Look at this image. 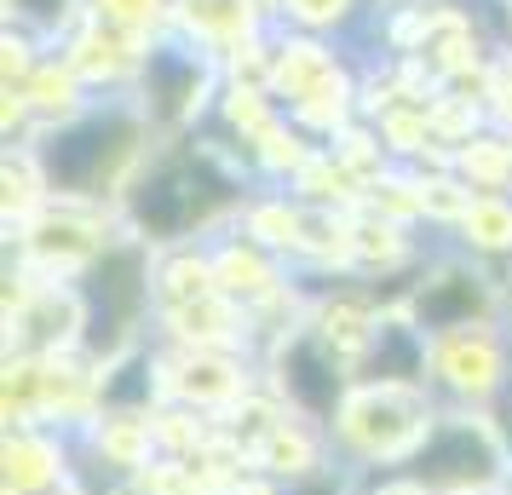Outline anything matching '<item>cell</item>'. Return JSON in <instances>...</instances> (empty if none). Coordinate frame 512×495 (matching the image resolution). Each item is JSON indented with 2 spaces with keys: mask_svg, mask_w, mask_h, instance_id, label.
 I'll list each match as a JSON object with an SVG mask.
<instances>
[{
  "mask_svg": "<svg viewBox=\"0 0 512 495\" xmlns=\"http://www.w3.org/2000/svg\"><path fill=\"white\" fill-rule=\"evenodd\" d=\"M110 139H127V121L121 116L81 121L75 133H64V139L52 144V156H47L52 179H58V185H93V173L110 162V150H116Z\"/></svg>",
  "mask_w": 512,
  "mask_h": 495,
  "instance_id": "cell-1",
  "label": "cell"
},
{
  "mask_svg": "<svg viewBox=\"0 0 512 495\" xmlns=\"http://www.w3.org/2000/svg\"><path fill=\"white\" fill-rule=\"evenodd\" d=\"M29 12H58V6H64V0H24Z\"/></svg>",
  "mask_w": 512,
  "mask_h": 495,
  "instance_id": "cell-2",
  "label": "cell"
}]
</instances>
